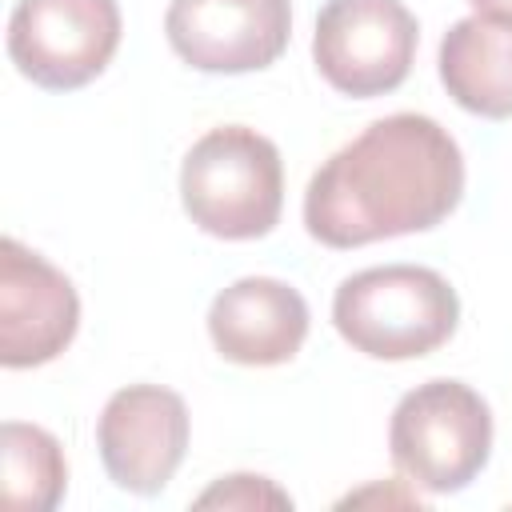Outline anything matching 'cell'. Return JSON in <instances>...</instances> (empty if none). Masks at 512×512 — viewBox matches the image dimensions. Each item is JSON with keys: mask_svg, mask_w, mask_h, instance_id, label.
<instances>
[{"mask_svg": "<svg viewBox=\"0 0 512 512\" xmlns=\"http://www.w3.org/2000/svg\"><path fill=\"white\" fill-rule=\"evenodd\" d=\"M464 196V156L444 124L420 112L372 120L336 148L304 192V228L328 248L428 232Z\"/></svg>", "mask_w": 512, "mask_h": 512, "instance_id": "6da1fadb", "label": "cell"}, {"mask_svg": "<svg viewBox=\"0 0 512 512\" xmlns=\"http://www.w3.org/2000/svg\"><path fill=\"white\" fill-rule=\"evenodd\" d=\"M336 332L372 360H416L452 340L456 288L424 264H384L348 276L332 296Z\"/></svg>", "mask_w": 512, "mask_h": 512, "instance_id": "7a4b0ae2", "label": "cell"}, {"mask_svg": "<svg viewBox=\"0 0 512 512\" xmlns=\"http://www.w3.org/2000/svg\"><path fill=\"white\" fill-rule=\"evenodd\" d=\"M180 200L192 224L208 236H268L284 208L280 148L244 124L204 132L180 164Z\"/></svg>", "mask_w": 512, "mask_h": 512, "instance_id": "3957f363", "label": "cell"}, {"mask_svg": "<svg viewBox=\"0 0 512 512\" xmlns=\"http://www.w3.org/2000/svg\"><path fill=\"white\" fill-rule=\"evenodd\" d=\"M388 448L408 484L436 496L460 492L492 456V412L464 380H424L400 396Z\"/></svg>", "mask_w": 512, "mask_h": 512, "instance_id": "277c9868", "label": "cell"}, {"mask_svg": "<svg viewBox=\"0 0 512 512\" xmlns=\"http://www.w3.org/2000/svg\"><path fill=\"white\" fill-rule=\"evenodd\" d=\"M420 24L404 0H324L312 32L320 76L356 100L396 92L416 60Z\"/></svg>", "mask_w": 512, "mask_h": 512, "instance_id": "5b68a950", "label": "cell"}, {"mask_svg": "<svg viewBox=\"0 0 512 512\" xmlns=\"http://www.w3.org/2000/svg\"><path fill=\"white\" fill-rule=\"evenodd\" d=\"M120 48L116 0H16L8 56L32 84L72 92L96 80Z\"/></svg>", "mask_w": 512, "mask_h": 512, "instance_id": "8992f818", "label": "cell"}, {"mask_svg": "<svg viewBox=\"0 0 512 512\" xmlns=\"http://www.w3.org/2000/svg\"><path fill=\"white\" fill-rule=\"evenodd\" d=\"M96 448L116 488L156 496L188 452V408L172 388L128 384L96 420Z\"/></svg>", "mask_w": 512, "mask_h": 512, "instance_id": "52a82bcc", "label": "cell"}, {"mask_svg": "<svg viewBox=\"0 0 512 512\" xmlns=\"http://www.w3.org/2000/svg\"><path fill=\"white\" fill-rule=\"evenodd\" d=\"M172 52L200 72H260L292 36L288 0H172L164 16Z\"/></svg>", "mask_w": 512, "mask_h": 512, "instance_id": "ba28073f", "label": "cell"}, {"mask_svg": "<svg viewBox=\"0 0 512 512\" xmlns=\"http://www.w3.org/2000/svg\"><path fill=\"white\" fill-rule=\"evenodd\" d=\"M80 328L72 280L20 240H0V364L36 368L56 360Z\"/></svg>", "mask_w": 512, "mask_h": 512, "instance_id": "9c48e42d", "label": "cell"}, {"mask_svg": "<svg viewBox=\"0 0 512 512\" xmlns=\"http://www.w3.org/2000/svg\"><path fill=\"white\" fill-rule=\"evenodd\" d=\"M208 336L224 360L272 368L300 352L308 336V304L276 276H244L216 292L208 308Z\"/></svg>", "mask_w": 512, "mask_h": 512, "instance_id": "30bf717a", "label": "cell"}, {"mask_svg": "<svg viewBox=\"0 0 512 512\" xmlns=\"http://www.w3.org/2000/svg\"><path fill=\"white\" fill-rule=\"evenodd\" d=\"M440 80L448 96L484 120L512 116V20L464 16L440 40Z\"/></svg>", "mask_w": 512, "mask_h": 512, "instance_id": "8fae6325", "label": "cell"}, {"mask_svg": "<svg viewBox=\"0 0 512 512\" xmlns=\"http://www.w3.org/2000/svg\"><path fill=\"white\" fill-rule=\"evenodd\" d=\"M68 464L60 440L40 424L4 420L0 428V500L12 512H52L64 496Z\"/></svg>", "mask_w": 512, "mask_h": 512, "instance_id": "7c38bea8", "label": "cell"}, {"mask_svg": "<svg viewBox=\"0 0 512 512\" xmlns=\"http://www.w3.org/2000/svg\"><path fill=\"white\" fill-rule=\"evenodd\" d=\"M200 508H292V496L280 492L268 476H252V472H236V476H220L208 492L196 496Z\"/></svg>", "mask_w": 512, "mask_h": 512, "instance_id": "4fadbf2b", "label": "cell"}, {"mask_svg": "<svg viewBox=\"0 0 512 512\" xmlns=\"http://www.w3.org/2000/svg\"><path fill=\"white\" fill-rule=\"evenodd\" d=\"M476 12H488V16H508L512 20V0H468Z\"/></svg>", "mask_w": 512, "mask_h": 512, "instance_id": "5bb4252c", "label": "cell"}]
</instances>
